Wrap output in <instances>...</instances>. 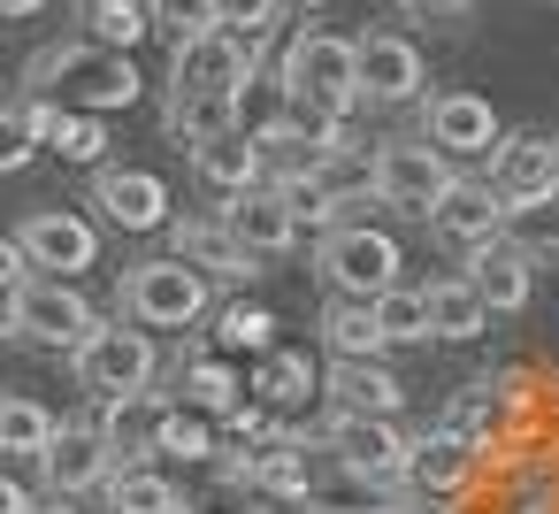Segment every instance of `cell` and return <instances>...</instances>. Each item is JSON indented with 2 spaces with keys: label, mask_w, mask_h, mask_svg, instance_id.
Returning <instances> with one entry per match:
<instances>
[{
  "label": "cell",
  "mask_w": 559,
  "mask_h": 514,
  "mask_svg": "<svg viewBox=\"0 0 559 514\" xmlns=\"http://www.w3.org/2000/svg\"><path fill=\"white\" fill-rule=\"evenodd\" d=\"M78 16H85V39L123 47V55L162 32V9H154V0H78Z\"/></svg>",
  "instance_id": "27"
},
{
  "label": "cell",
  "mask_w": 559,
  "mask_h": 514,
  "mask_svg": "<svg viewBox=\"0 0 559 514\" xmlns=\"http://www.w3.org/2000/svg\"><path fill=\"white\" fill-rule=\"evenodd\" d=\"M78 384L100 407L108 399H131V392H154V338H146V323H100L78 346Z\"/></svg>",
  "instance_id": "8"
},
{
  "label": "cell",
  "mask_w": 559,
  "mask_h": 514,
  "mask_svg": "<svg viewBox=\"0 0 559 514\" xmlns=\"http://www.w3.org/2000/svg\"><path fill=\"white\" fill-rule=\"evenodd\" d=\"M483 185L498 192V208H506V215L559 208V139H544V131L506 139V147L490 154V177H483Z\"/></svg>",
  "instance_id": "9"
},
{
  "label": "cell",
  "mask_w": 559,
  "mask_h": 514,
  "mask_svg": "<svg viewBox=\"0 0 559 514\" xmlns=\"http://www.w3.org/2000/svg\"><path fill=\"white\" fill-rule=\"evenodd\" d=\"M93 208L116 223V231H169L177 215V200H169V177H154V170H100L93 177Z\"/></svg>",
  "instance_id": "13"
},
{
  "label": "cell",
  "mask_w": 559,
  "mask_h": 514,
  "mask_svg": "<svg viewBox=\"0 0 559 514\" xmlns=\"http://www.w3.org/2000/svg\"><path fill=\"white\" fill-rule=\"evenodd\" d=\"M55 437H62V422H55L39 399H24V392H16V399H0V453H16V460H39Z\"/></svg>",
  "instance_id": "30"
},
{
  "label": "cell",
  "mask_w": 559,
  "mask_h": 514,
  "mask_svg": "<svg viewBox=\"0 0 559 514\" xmlns=\"http://www.w3.org/2000/svg\"><path fill=\"white\" fill-rule=\"evenodd\" d=\"M421 139H429L437 154H452V162H475V154H498V147H506V139H498V108H490L483 93H467V85H452V93L429 101Z\"/></svg>",
  "instance_id": "11"
},
{
  "label": "cell",
  "mask_w": 559,
  "mask_h": 514,
  "mask_svg": "<svg viewBox=\"0 0 559 514\" xmlns=\"http://www.w3.org/2000/svg\"><path fill=\"white\" fill-rule=\"evenodd\" d=\"M16 238H24L32 261L55 269V277H85V269L100 261V231H93L78 208H32V215L16 223Z\"/></svg>",
  "instance_id": "12"
},
{
  "label": "cell",
  "mask_w": 559,
  "mask_h": 514,
  "mask_svg": "<svg viewBox=\"0 0 559 514\" xmlns=\"http://www.w3.org/2000/svg\"><path fill=\"white\" fill-rule=\"evenodd\" d=\"M177 392H185V407H200V414H215V422H223V414H238V407H246V392H253V384H246L230 361H185V369H177Z\"/></svg>",
  "instance_id": "28"
},
{
  "label": "cell",
  "mask_w": 559,
  "mask_h": 514,
  "mask_svg": "<svg viewBox=\"0 0 559 514\" xmlns=\"http://www.w3.org/2000/svg\"><path fill=\"white\" fill-rule=\"evenodd\" d=\"M162 9V32L185 47V39H200V32H215V0H154Z\"/></svg>",
  "instance_id": "39"
},
{
  "label": "cell",
  "mask_w": 559,
  "mask_h": 514,
  "mask_svg": "<svg viewBox=\"0 0 559 514\" xmlns=\"http://www.w3.org/2000/svg\"><path fill=\"white\" fill-rule=\"evenodd\" d=\"M62 162H85V170H108V116H85V108H62L55 139H47Z\"/></svg>",
  "instance_id": "35"
},
{
  "label": "cell",
  "mask_w": 559,
  "mask_h": 514,
  "mask_svg": "<svg viewBox=\"0 0 559 514\" xmlns=\"http://www.w3.org/2000/svg\"><path fill=\"white\" fill-rule=\"evenodd\" d=\"M108 514H192V506L177 499V483H169V476H154V468L123 460V468L108 476Z\"/></svg>",
  "instance_id": "29"
},
{
  "label": "cell",
  "mask_w": 559,
  "mask_h": 514,
  "mask_svg": "<svg viewBox=\"0 0 559 514\" xmlns=\"http://www.w3.org/2000/svg\"><path fill=\"white\" fill-rule=\"evenodd\" d=\"M276 124H292V85H284V70H253V85L238 93V131L269 139Z\"/></svg>",
  "instance_id": "31"
},
{
  "label": "cell",
  "mask_w": 559,
  "mask_h": 514,
  "mask_svg": "<svg viewBox=\"0 0 559 514\" xmlns=\"http://www.w3.org/2000/svg\"><path fill=\"white\" fill-rule=\"evenodd\" d=\"M376 323H383L391 346H429V338H437V330H429V292H406V284H391V292L376 300Z\"/></svg>",
  "instance_id": "36"
},
{
  "label": "cell",
  "mask_w": 559,
  "mask_h": 514,
  "mask_svg": "<svg viewBox=\"0 0 559 514\" xmlns=\"http://www.w3.org/2000/svg\"><path fill=\"white\" fill-rule=\"evenodd\" d=\"M223 223H230V231H238V246H246V254H261V261H276V254H292V246H299V208H292V192H284V185H253V192L223 200Z\"/></svg>",
  "instance_id": "14"
},
{
  "label": "cell",
  "mask_w": 559,
  "mask_h": 514,
  "mask_svg": "<svg viewBox=\"0 0 559 514\" xmlns=\"http://www.w3.org/2000/svg\"><path fill=\"white\" fill-rule=\"evenodd\" d=\"M47 9V0H0V16H9V24H24V16H39Z\"/></svg>",
  "instance_id": "43"
},
{
  "label": "cell",
  "mask_w": 559,
  "mask_h": 514,
  "mask_svg": "<svg viewBox=\"0 0 559 514\" xmlns=\"http://www.w3.org/2000/svg\"><path fill=\"white\" fill-rule=\"evenodd\" d=\"M261 47H246V39H230V32H200V39H185L177 55H169V101H238L246 85H253V62Z\"/></svg>",
  "instance_id": "7"
},
{
  "label": "cell",
  "mask_w": 559,
  "mask_h": 514,
  "mask_svg": "<svg viewBox=\"0 0 559 514\" xmlns=\"http://www.w3.org/2000/svg\"><path fill=\"white\" fill-rule=\"evenodd\" d=\"M39 468H47V491H55V499H78V491L108 483L123 460H116V445H108L100 430H62V437L39 453Z\"/></svg>",
  "instance_id": "19"
},
{
  "label": "cell",
  "mask_w": 559,
  "mask_h": 514,
  "mask_svg": "<svg viewBox=\"0 0 559 514\" xmlns=\"http://www.w3.org/2000/svg\"><path fill=\"white\" fill-rule=\"evenodd\" d=\"M322 453H330V468H353V476H376V483H406L414 437L399 422H383V414H330Z\"/></svg>",
  "instance_id": "10"
},
{
  "label": "cell",
  "mask_w": 559,
  "mask_h": 514,
  "mask_svg": "<svg viewBox=\"0 0 559 514\" xmlns=\"http://www.w3.org/2000/svg\"><path fill=\"white\" fill-rule=\"evenodd\" d=\"M47 499H32V483L24 476H9V483H0V514H39Z\"/></svg>",
  "instance_id": "41"
},
{
  "label": "cell",
  "mask_w": 559,
  "mask_h": 514,
  "mask_svg": "<svg viewBox=\"0 0 559 514\" xmlns=\"http://www.w3.org/2000/svg\"><path fill=\"white\" fill-rule=\"evenodd\" d=\"M429 231H437V246H452V254H467V261H475L483 246H498V238H506V208H498V192H490V185H467V177H460V185L444 192V208L429 215Z\"/></svg>",
  "instance_id": "18"
},
{
  "label": "cell",
  "mask_w": 559,
  "mask_h": 514,
  "mask_svg": "<svg viewBox=\"0 0 559 514\" xmlns=\"http://www.w3.org/2000/svg\"><path fill=\"white\" fill-rule=\"evenodd\" d=\"M162 124H169V139H177V147H207V139L238 131V101H169V108H162Z\"/></svg>",
  "instance_id": "33"
},
{
  "label": "cell",
  "mask_w": 559,
  "mask_h": 514,
  "mask_svg": "<svg viewBox=\"0 0 559 514\" xmlns=\"http://www.w3.org/2000/svg\"><path fill=\"white\" fill-rule=\"evenodd\" d=\"M452 185H460L452 177V154H437L429 139H383L376 147V192H383L391 215H421L429 223Z\"/></svg>",
  "instance_id": "5"
},
{
  "label": "cell",
  "mask_w": 559,
  "mask_h": 514,
  "mask_svg": "<svg viewBox=\"0 0 559 514\" xmlns=\"http://www.w3.org/2000/svg\"><path fill=\"white\" fill-rule=\"evenodd\" d=\"M475 453H483V445L460 437V430H444V422L421 430V437H414V460H406V491H414L421 506H429V499H460V491L475 483Z\"/></svg>",
  "instance_id": "15"
},
{
  "label": "cell",
  "mask_w": 559,
  "mask_h": 514,
  "mask_svg": "<svg viewBox=\"0 0 559 514\" xmlns=\"http://www.w3.org/2000/svg\"><path fill=\"white\" fill-rule=\"evenodd\" d=\"M399 238L391 231H376V223H345V231H322V246H314V269H322V284L337 292V300H383L391 284H399Z\"/></svg>",
  "instance_id": "3"
},
{
  "label": "cell",
  "mask_w": 559,
  "mask_h": 514,
  "mask_svg": "<svg viewBox=\"0 0 559 514\" xmlns=\"http://www.w3.org/2000/svg\"><path fill=\"white\" fill-rule=\"evenodd\" d=\"M169 254H185V261H192L200 277H215V284L261 277V254H246L223 215H185V223H169Z\"/></svg>",
  "instance_id": "17"
},
{
  "label": "cell",
  "mask_w": 559,
  "mask_h": 514,
  "mask_svg": "<svg viewBox=\"0 0 559 514\" xmlns=\"http://www.w3.org/2000/svg\"><path fill=\"white\" fill-rule=\"evenodd\" d=\"M314 361L307 353H261V369H253V392H261V407H299V399H314Z\"/></svg>",
  "instance_id": "32"
},
{
  "label": "cell",
  "mask_w": 559,
  "mask_h": 514,
  "mask_svg": "<svg viewBox=\"0 0 559 514\" xmlns=\"http://www.w3.org/2000/svg\"><path fill=\"white\" fill-rule=\"evenodd\" d=\"M32 154H39V139H0V170H9V177L32 170Z\"/></svg>",
  "instance_id": "42"
},
{
  "label": "cell",
  "mask_w": 559,
  "mask_h": 514,
  "mask_svg": "<svg viewBox=\"0 0 559 514\" xmlns=\"http://www.w3.org/2000/svg\"><path fill=\"white\" fill-rule=\"evenodd\" d=\"M406 499H414L406 483H376V476H353V468H337L307 491L314 514H406Z\"/></svg>",
  "instance_id": "25"
},
{
  "label": "cell",
  "mask_w": 559,
  "mask_h": 514,
  "mask_svg": "<svg viewBox=\"0 0 559 514\" xmlns=\"http://www.w3.org/2000/svg\"><path fill=\"white\" fill-rule=\"evenodd\" d=\"M39 514H78V506H70V499H47V506H39Z\"/></svg>",
  "instance_id": "44"
},
{
  "label": "cell",
  "mask_w": 559,
  "mask_h": 514,
  "mask_svg": "<svg viewBox=\"0 0 559 514\" xmlns=\"http://www.w3.org/2000/svg\"><path fill=\"white\" fill-rule=\"evenodd\" d=\"M192 514H200V506H192Z\"/></svg>",
  "instance_id": "46"
},
{
  "label": "cell",
  "mask_w": 559,
  "mask_h": 514,
  "mask_svg": "<svg viewBox=\"0 0 559 514\" xmlns=\"http://www.w3.org/2000/svg\"><path fill=\"white\" fill-rule=\"evenodd\" d=\"M360 85H368L376 108H406L429 85V62H421V47L406 32H368L360 39Z\"/></svg>",
  "instance_id": "16"
},
{
  "label": "cell",
  "mask_w": 559,
  "mask_h": 514,
  "mask_svg": "<svg viewBox=\"0 0 559 514\" xmlns=\"http://www.w3.org/2000/svg\"><path fill=\"white\" fill-rule=\"evenodd\" d=\"M322 346L337 353V361H383V323H376V300H337L330 292V307H322Z\"/></svg>",
  "instance_id": "26"
},
{
  "label": "cell",
  "mask_w": 559,
  "mask_h": 514,
  "mask_svg": "<svg viewBox=\"0 0 559 514\" xmlns=\"http://www.w3.org/2000/svg\"><path fill=\"white\" fill-rule=\"evenodd\" d=\"M330 407H337V414H383V422H399L406 384H399L383 361H337V369H330Z\"/></svg>",
  "instance_id": "23"
},
{
  "label": "cell",
  "mask_w": 559,
  "mask_h": 514,
  "mask_svg": "<svg viewBox=\"0 0 559 514\" xmlns=\"http://www.w3.org/2000/svg\"><path fill=\"white\" fill-rule=\"evenodd\" d=\"M284 9H322V0H284Z\"/></svg>",
  "instance_id": "45"
},
{
  "label": "cell",
  "mask_w": 559,
  "mask_h": 514,
  "mask_svg": "<svg viewBox=\"0 0 559 514\" xmlns=\"http://www.w3.org/2000/svg\"><path fill=\"white\" fill-rule=\"evenodd\" d=\"M284 85L299 108H322L337 124H353V108L368 101L360 85V39H337V32H299L284 47Z\"/></svg>",
  "instance_id": "2"
},
{
  "label": "cell",
  "mask_w": 559,
  "mask_h": 514,
  "mask_svg": "<svg viewBox=\"0 0 559 514\" xmlns=\"http://www.w3.org/2000/svg\"><path fill=\"white\" fill-rule=\"evenodd\" d=\"M162 453H169V460H207V453H215V414H200V407H169Z\"/></svg>",
  "instance_id": "38"
},
{
  "label": "cell",
  "mask_w": 559,
  "mask_h": 514,
  "mask_svg": "<svg viewBox=\"0 0 559 514\" xmlns=\"http://www.w3.org/2000/svg\"><path fill=\"white\" fill-rule=\"evenodd\" d=\"M276 16H284V0H215V32H230L246 47H261L276 32Z\"/></svg>",
  "instance_id": "37"
},
{
  "label": "cell",
  "mask_w": 559,
  "mask_h": 514,
  "mask_svg": "<svg viewBox=\"0 0 559 514\" xmlns=\"http://www.w3.org/2000/svg\"><path fill=\"white\" fill-rule=\"evenodd\" d=\"M192 177H200V192H215V200H238V192H253V185H261V139H246V131H223V139L192 147Z\"/></svg>",
  "instance_id": "20"
},
{
  "label": "cell",
  "mask_w": 559,
  "mask_h": 514,
  "mask_svg": "<svg viewBox=\"0 0 559 514\" xmlns=\"http://www.w3.org/2000/svg\"><path fill=\"white\" fill-rule=\"evenodd\" d=\"M215 346L223 353H276V315L261 300H230L215 315Z\"/></svg>",
  "instance_id": "34"
},
{
  "label": "cell",
  "mask_w": 559,
  "mask_h": 514,
  "mask_svg": "<svg viewBox=\"0 0 559 514\" xmlns=\"http://www.w3.org/2000/svg\"><path fill=\"white\" fill-rule=\"evenodd\" d=\"M24 93H47L62 108H85V116H116V108H139L146 78L123 47H100V39H70V47H47L32 62V85Z\"/></svg>",
  "instance_id": "1"
},
{
  "label": "cell",
  "mask_w": 559,
  "mask_h": 514,
  "mask_svg": "<svg viewBox=\"0 0 559 514\" xmlns=\"http://www.w3.org/2000/svg\"><path fill=\"white\" fill-rule=\"evenodd\" d=\"M123 315L146 323V330H192V323L207 315V277H200L185 254L131 261V277H123Z\"/></svg>",
  "instance_id": "4"
},
{
  "label": "cell",
  "mask_w": 559,
  "mask_h": 514,
  "mask_svg": "<svg viewBox=\"0 0 559 514\" xmlns=\"http://www.w3.org/2000/svg\"><path fill=\"white\" fill-rule=\"evenodd\" d=\"M421 292H429V330H437L444 346H467V338L490 330V300H483L475 277H437V284H421Z\"/></svg>",
  "instance_id": "24"
},
{
  "label": "cell",
  "mask_w": 559,
  "mask_h": 514,
  "mask_svg": "<svg viewBox=\"0 0 559 514\" xmlns=\"http://www.w3.org/2000/svg\"><path fill=\"white\" fill-rule=\"evenodd\" d=\"M467 277L483 284L490 315H521V307H528V292H536V254H528V246H513V238H498V246H483V254L467 261Z\"/></svg>",
  "instance_id": "21"
},
{
  "label": "cell",
  "mask_w": 559,
  "mask_h": 514,
  "mask_svg": "<svg viewBox=\"0 0 559 514\" xmlns=\"http://www.w3.org/2000/svg\"><path fill=\"white\" fill-rule=\"evenodd\" d=\"M169 407L162 392H131V399H108L100 407V437L116 445V460H139V453H162V430H169Z\"/></svg>",
  "instance_id": "22"
},
{
  "label": "cell",
  "mask_w": 559,
  "mask_h": 514,
  "mask_svg": "<svg viewBox=\"0 0 559 514\" xmlns=\"http://www.w3.org/2000/svg\"><path fill=\"white\" fill-rule=\"evenodd\" d=\"M93 330H100V315H93V300H85L70 277H47V284H24V292H9V338H24V346L78 353Z\"/></svg>",
  "instance_id": "6"
},
{
  "label": "cell",
  "mask_w": 559,
  "mask_h": 514,
  "mask_svg": "<svg viewBox=\"0 0 559 514\" xmlns=\"http://www.w3.org/2000/svg\"><path fill=\"white\" fill-rule=\"evenodd\" d=\"M475 0H399V16L406 24H452V16H467Z\"/></svg>",
  "instance_id": "40"
}]
</instances>
